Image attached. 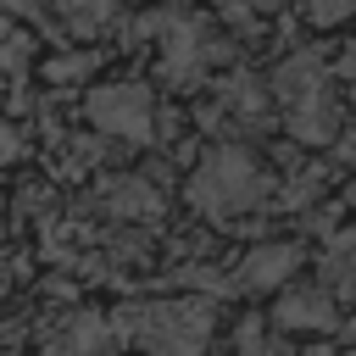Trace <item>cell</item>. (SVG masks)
Listing matches in <instances>:
<instances>
[{
    "label": "cell",
    "mask_w": 356,
    "mask_h": 356,
    "mask_svg": "<svg viewBox=\"0 0 356 356\" xmlns=\"http://www.w3.org/2000/svg\"><path fill=\"white\" fill-rule=\"evenodd\" d=\"M189 206L195 211H206V217H234V211H256L267 195H273V178L261 172V161L250 156V150H239V145H217V150H206L200 161H195V172H189Z\"/></svg>",
    "instance_id": "cell-1"
},
{
    "label": "cell",
    "mask_w": 356,
    "mask_h": 356,
    "mask_svg": "<svg viewBox=\"0 0 356 356\" xmlns=\"http://www.w3.org/2000/svg\"><path fill=\"white\" fill-rule=\"evenodd\" d=\"M117 339H134L150 356H200L211 339V306L206 300H145L122 306L111 317Z\"/></svg>",
    "instance_id": "cell-2"
},
{
    "label": "cell",
    "mask_w": 356,
    "mask_h": 356,
    "mask_svg": "<svg viewBox=\"0 0 356 356\" xmlns=\"http://www.w3.org/2000/svg\"><path fill=\"white\" fill-rule=\"evenodd\" d=\"M83 117L100 134L122 139V145H145L156 134V100H150L145 83H100V89H89Z\"/></svg>",
    "instance_id": "cell-3"
},
{
    "label": "cell",
    "mask_w": 356,
    "mask_h": 356,
    "mask_svg": "<svg viewBox=\"0 0 356 356\" xmlns=\"http://www.w3.org/2000/svg\"><path fill=\"white\" fill-rule=\"evenodd\" d=\"M273 323H278L284 334H328V328H339V312H334V295H328V289L300 284V289H289V295L278 300Z\"/></svg>",
    "instance_id": "cell-4"
},
{
    "label": "cell",
    "mask_w": 356,
    "mask_h": 356,
    "mask_svg": "<svg viewBox=\"0 0 356 356\" xmlns=\"http://www.w3.org/2000/svg\"><path fill=\"white\" fill-rule=\"evenodd\" d=\"M284 122H289V134H295L300 145H328V139L339 134V106H334L328 83H323V89H312V95L284 100Z\"/></svg>",
    "instance_id": "cell-5"
},
{
    "label": "cell",
    "mask_w": 356,
    "mask_h": 356,
    "mask_svg": "<svg viewBox=\"0 0 356 356\" xmlns=\"http://www.w3.org/2000/svg\"><path fill=\"white\" fill-rule=\"evenodd\" d=\"M111 345L117 334L100 312H67V323L50 328V356H106Z\"/></svg>",
    "instance_id": "cell-6"
},
{
    "label": "cell",
    "mask_w": 356,
    "mask_h": 356,
    "mask_svg": "<svg viewBox=\"0 0 356 356\" xmlns=\"http://www.w3.org/2000/svg\"><path fill=\"white\" fill-rule=\"evenodd\" d=\"M100 211L117 217V222H145V217L161 211V195H156L150 178L122 172V178H106V184H100Z\"/></svg>",
    "instance_id": "cell-7"
},
{
    "label": "cell",
    "mask_w": 356,
    "mask_h": 356,
    "mask_svg": "<svg viewBox=\"0 0 356 356\" xmlns=\"http://www.w3.org/2000/svg\"><path fill=\"white\" fill-rule=\"evenodd\" d=\"M295 267H300V245L273 239V245H256V250L239 261V284H245V289H278Z\"/></svg>",
    "instance_id": "cell-8"
},
{
    "label": "cell",
    "mask_w": 356,
    "mask_h": 356,
    "mask_svg": "<svg viewBox=\"0 0 356 356\" xmlns=\"http://www.w3.org/2000/svg\"><path fill=\"white\" fill-rule=\"evenodd\" d=\"M217 100H222V111H239L245 122H261L267 117V83L256 72H228L222 89H217Z\"/></svg>",
    "instance_id": "cell-9"
},
{
    "label": "cell",
    "mask_w": 356,
    "mask_h": 356,
    "mask_svg": "<svg viewBox=\"0 0 356 356\" xmlns=\"http://www.w3.org/2000/svg\"><path fill=\"white\" fill-rule=\"evenodd\" d=\"M323 278H328L334 289L356 295V228H345V234H334V239H328V256H323Z\"/></svg>",
    "instance_id": "cell-10"
},
{
    "label": "cell",
    "mask_w": 356,
    "mask_h": 356,
    "mask_svg": "<svg viewBox=\"0 0 356 356\" xmlns=\"http://www.w3.org/2000/svg\"><path fill=\"white\" fill-rule=\"evenodd\" d=\"M56 11L67 17L72 33H89V28H100V22L117 11V0H56Z\"/></svg>",
    "instance_id": "cell-11"
},
{
    "label": "cell",
    "mask_w": 356,
    "mask_h": 356,
    "mask_svg": "<svg viewBox=\"0 0 356 356\" xmlns=\"http://www.w3.org/2000/svg\"><path fill=\"white\" fill-rule=\"evenodd\" d=\"M172 284H189V289H206V295H228V289H234L211 261H184V267H172Z\"/></svg>",
    "instance_id": "cell-12"
},
{
    "label": "cell",
    "mask_w": 356,
    "mask_h": 356,
    "mask_svg": "<svg viewBox=\"0 0 356 356\" xmlns=\"http://www.w3.org/2000/svg\"><path fill=\"white\" fill-rule=\"evenodd\" d=\"M300 17L312 28H334V22L356 17V0H300Z\"/></svg>",
    "instance_id": "cell-13"
},
{
    "label": "cell",
    "mask_w": 356,
    "mask_h": 356,
    "mask_svg": "<svg viewBox=\"0 0 356 356\" xmlns=\"http://www.w3.org/2000/svg\"><path fill=\"white\" fill-rule=\"evenodd\" d=\"M95 72V56L83 50V56H61V61H44V78L50 83H78V78H89Z\"/></svg>",
    "instance_id": "cell-14"
},
{
    "label": "cell",
    "mask_w": 356,
    "mask_h": 356,
    "mask_svg": "<svg viewBox=\"0 0 356 356\" xmlns=\"http://www.w3.org/2000/svg\"><path fill=\"white\" fill-rule=\"evenodd\" d=\"M317 195H323V172L306 167V172H295V184L284 189V206H306V200H317Z\"/></svg>",
    "instance_id": "cell-15"
},
{
    "label": "cell",
    "mask_w": 356,
    "mask_h": 356,
    "mask_svg": "<svg viewBox=\"0 0 356 356\" xmlns=\"http://www.w3.org/2000/svg\"><path fill=\"white\" fill-rule=\"evenodd\" d=\"M0 11H11L22 22H44V0H0Z\"/></svg>",
    "instance_id": "cell-16"
},
{
    "label": "cell",
    "mask_w": 356,
    "mask_h": 356,
    "mask_svg": "<svg viewBox=\"0 0 356 356\" xmlns=\"http://www.w3.org/2000/svg\"><path fill=\"white\" fill-rule=\"evenodd\" d=\"M17 150H22V139H17V128H11V122H0V161H11Z\"/></svg>",
    "instance_id": "cell-17"
},
{
    "label": "cell",
    "mask_w": 356,
    "mask_h": 356,
    "mask_svg": "<svg viewBox=\"0 0 356 356\" xmlns=\"http://www.w3.org/2000/svg\"><path fill=\"white\" fill-rule=\"evenodd\" d=\"M245 11H261V17H273V11H284V0H245Z\"/></svg>",
    "instance_id": "cell-18"
},
{
    "label": "cell",
    "mask_w": 356,
    "mask_h": 356,
    "mask_svg": "<svg viewBox=\"0 0 356 356\" xmlns=\"http://www.w3.org/2000/svg\"><path fill=\"white\" fill-rule=\"evenodd\" d=\"M350 206H356V184H350Z\"/></svg>",
    "instance_id": "cell-19"
},
{
    "label": "cell",
    "mask_w": 356,
    "mask_h": 356,
    "mask_svg": "<svg viewBox=\"0 0 356 356\" xmlns=\"http://www.w3.org/2000/svg\"><path fill=\"white\" fill-rule=\"evenodd\" d=\"M0 295H6V273H0Z\"/></svg>",
    "instance_id": "cell-20"
}]
</instances>
